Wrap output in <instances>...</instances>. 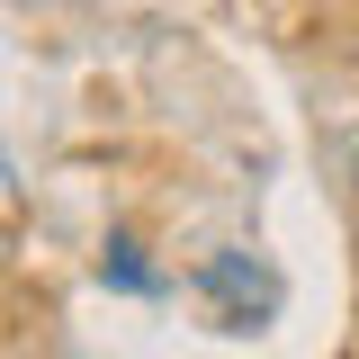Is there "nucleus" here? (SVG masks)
Segmentation results:
<instances>
[]
</instances>
